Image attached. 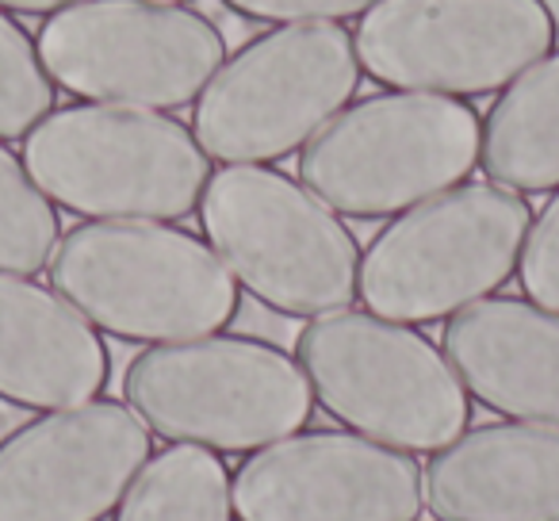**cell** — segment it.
<instances>
[{"mask_svg": "<svg viewBox=\"0 0 559 521\" xmlns=\"http://www.w3.org/2000/svg\"><path fill=\"white\" fill-rule=\"evenodd\" d=\"M150 460V426L116 399L27 422L0 441V521H108Z\"/></svg>", "mask_w": 559, "mask_h": 521, "instance_id": "cell-11", "label": "cell"}, {"mask_svg": "<svg viewBox=\"0 0 559 521\" xmlns=\"http://www.w3.org/2000/svg\"><path fill=\"white\" fill-rule=\"evenodd\" d=\"M127 406L173 445L257 452L304 434L314 391L296 357L261 338L150 345L123 372Z\"/></svg>", "mask_w": 559, "mask_h": 521, "instance_id": "cell-4", "label": "cell"}, {"mask_svg": "<svg viewBox=\"0 0 559 521\" xmlns=\"http://www.w3.org/2000/svg\"><path fill=\"white\" fill-rule=\"evenodd\" d=\"M24 165L50 203L93 223H177L200 211L211 157L162 111L70 104L24 139Z\"/></svg>", "mask_w": 559, "mask_h": 521, "instance_id": "cell-2", "label": "cell"}, {"mask_svg": "<svg viewBox=\"0 0 559 521\" xmlns=\"http://www.w3.org/2000/svg\"><path fill=\"white\" fill-rule=\"evenodd\" d=\"M518 276L525 299L548 307V311H559V192L540 211V218H533Z\"/></svg>", "mask_w": 559, "mask_h": 521, "instance_id": "cell-20", "label": "cell"}, {"mask_svg": "<svg viewBox=\"0 0 559 521\" xmlns=\"http://www.w3.org/2000/svg\"><path fill=\"white\" fill-rule=\"evenodd\" d=\"M426 502L441 521H559V429L490 422L433 452Z\"/></svg>", "mask_w": 559, "mask_h": 521, "instance_id": "cell-14", "label": "cell"}, {"mask_svg": "<svg viewBox=\"0 0 559 521\" xmlns=\"http://www.w3.org/2000/svg\"><path fill=\"white\" fill-rule=\"evenodd\" d=\"M238 16L261 20V24H342V20L365 16L380 0H223Z\"/></svg>", "mask_w": 559, "mask_h": 521, "instance_id": "cell-21", "label": "cell"}, {"mask_svg": "<svg viewBox=\"0 0 559 521\" xmlns=\"http://www.w3.org/2000/svg\"><path fill=\"white\" fill-rule=\"evenodd\" d=\"M111 357L96 327L58 292L0 276V399L24 411H73L108 388Z\"/></svg>", "mask_w": 559, "mask_h": 521, "instance_id": "cell-15", "label": "cell"}, {"mask_svg": "<svg viewBox=\"0 0 559 521\" xmlns=\"http://www.w3.org/2000/svg\"><path fill=\"white\" fill-rule=\"evenodd\" d=\"M479 165L490 185L518 196L559 188V50L521 73L487 111Z\"/></svg>", "mask_w": 559, "mask_h": 521, "instance_id": "cell-16", "label": "cell"}, {"mask_svg": "<svg viewBox=\"0 0 559 521\" xmlns=\"http://www.w3.org/2000/svg\"><path fill=\"white\" fill-rule=\"evenodd\" d=\"M81 0H0L4 12H20V16H55L62 9H73Z\"/></svg>", "mask_w": 559, "mask_h": 521, "instance_id": "cell-22", "label": "cell"}, {"mask_svg": "<svg viewBox=\"0 0 559 521\" xmlns=\"http://www.w3.org/2000/svg\"><path fill=\"white\" fill-rule=\"evenodd\" d=\"M360 88V58L342 24H284L249 39L192 111L203 154L269 165L304 150Z\"/></svg>", "mask_w": 559, "mask_h": 521, "instance_id": "cell-8", "label": "cell"}, {"mask_svg": "<svg viewBox=\"0 0 559 521\" xmlns=\"http://www.w3.org/2000/svg\"><path fill=\"white\" fill-rule=\"evenodd\" d=\"M421 506L426 475L411 452L342 429L276 441L234 472L241 521H418Z\"/></svg>", "mask_w": 559, "mask_h": 521, "instance_id": "cell-12", "label": "cell"}, {"mask_svg": "<svg viewBox=\"0 0 559 521\" xmlns=\"http://www.w3.org/2000/svg\"><path fill=\"white\" fill-rule=\"evenodd\" d=\"M207 246L269 311L322 319L360 296V246L349 226L296 177L269 165L211 173L200 200Z\"/></svg>", "mask_w": 559, "mask_h": 521, "instance_id": "cell-3", "label": "cell"}, {"mask_svg": "<svg viewBox=\"0 0 559 521\" xmlns=\"http://www.w3.org/2000/svg\"><path fill=\"white\" fill-rule=\"evenodd\" d=\"M47 273L73 311L131 345L211 338L241 311L238 281L215 249L169 223H81Z\"/></svg>", "mask_w": 559, "mask_h": 521, "instance_id": "cell-1", "label": "cell"}, {"mask_svg": "<svg viewBox=\"0 0 559 521\" xmlns=\"http://www.w3.org/2000/svg\"><path fill=\"white\" fill-rule=\"evenodd\" d=\"M544 0H380L360 16V73L395 93L490 96L556 47Z\"/></svg>", "mask_w": 559, "mask_h": 521, "instance_id": "cell-10", "label": "cell"}, {"mask_svg": "<svg viewBox=\"0 0 559 521\" xmlns=\"http://www.w3.org/2000/svg\"><path fill=\"white\" fill-rule=\"evenodd\" d=\"M62 223L27 165L0 142V276H35L50 269Z\"/></svg>", "mask_w": 559, "mask_h": 521, "instance_id": "cell-18", "label": "cell"}, {"mask_svg": "<svg viewBox=\"0 0 559 521\" xmlns=\"http://www.w3.org/2000/svg\"><path fill=\"white\" fill-rule=\"evenodd\" d=\"M111 521H234V475L218 452L173 445L142 467Z\"/></svg>", "mask_w": 559, "mask_h": 521, "instance_id": "cell-17", "label": "cell"}, {"mask_svg": "<svg viewBox=\"0 0 559 521\" xmlns=\"http://www.w3.org/2000/svg\"><path fill=\"white\" fill-rule=\"evenodd\" d=\"M150 4H185V0H150Z\"/></svg>", "mask_w": 559, "mask_h": 521, "instance_id": "cell-23", "label": "cell"}, {"mask_svg": "<svg viewBox=\"0 0 559 521\" xmlns=\"http://www.w3.org/2000/svg\"><path fill=\"white\" fill-rule=\"evenodd\" d=\"M472 104L380 93L345 108L299 154L304 185L345 218H395L460 188L479 165Z\"/></svg>", "mask_w": 559, "mask_h": 521, "instance_id": "cell-5", "label": "cell"}, {"mask_svg": "<svg viewBox=\"0 0 559 521\" xmlns=\"http://www.w3.org/2000/svg\"><path fill=\"white\" fill-rule=\"evenodd\" d=\"M441 342L475 403L559 429V311L533 299H483L452 315Z\"/></svg>", "mask_w": 559, "mask_h": 521, "instance_id": "cell-13", "label": "cell"}, {"mask_svg": "<svg viewBox=\"0 0 559 521\" xmlns=\"http://www.w3.org/2000/svg\"><path fill=\"white\" fill-rule=\"evenodd\" d=\"M533 230L525 196L464 185L399 215L360 257L368 311L406 327L444 322L513 281Z\"/></svg>", "mask_w": 559, "mask_h": 521, "instance_id": "cell-7", "label": "cell"}, {"mask_svg": "<svg viewBox=\"0 0 559 521\" xmlns=\"http://www.w3.org/2000/svg\"><path fill=\"white\" fill-rule=\"evenodd\" d=\"M35 47L70 96L139 111L188 108L226 66L207 16L150 0H81L43 20Z\"/></svg>", "mask_w": 559, "mask_h": 521, "instance_id": "cell-9", "label": "cell"}, {"mask_svg": "<svg viewBox=\"0 0 559 521\" xmlns=\"http://www.w3.org/2000/svg\"><path fill=\"white\" fill-rule=\"evenodd\" d=\"M55 111V81L35 39L0 9V142L27 139Z\"/></svg>", "mask_w": 559, "mask_h": 521, "instance_id": "cell-19", "label": "cell"}, {"mask_svg": "<svg viewBox=\"0 0 559 521\" xmlns=\"http://www.w3.org/2000/svg\"><path fill=\"white\" fill-rule=\"evenodd\" d=\"M296 360L330 418L399 452H441L472 422L444 350L406 322L334 311L299 334Z\"/></svg>", "mask_w": 559, "mask_h": 521, "instance_id": "cell-6", "label": "cell"}]
</instances>
